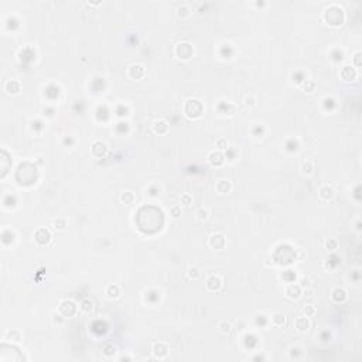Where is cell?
Here are the masks:
<instances>
[{
  "mask_svg": "<svg viewBox=\"0 0 362 362\" xmlns=\"http://www.w3.org/2000/svg\"><path fill=\"white\" fill-rule=\"evenodd\" d=\"M246 105H252V106H253V105H255V102H253V99H252V98H250V99H249V98H248V99H246Z\"/></svg>",
  "mask_w": 362,
  "mask_h": 362,
  "instance_id": "f1b7e54d",
  "label": "cell"
},
{
  "mask_svg": "<svg viewBox=\"0 0 362 362\" xmlns=\"http://www.w3.org/2000/svg\"><path fill=\"white\" fill-rule=\"evenodd\" d=\"M320 195H321L324 200H331L334 197V190L331 187H328V185H325V187H322L321 190H320Z\"/></svg>",
  "mask_w": 362,
  "mask_h": 362,
  "instance_id": "52a82bcc",
  "label": "cell"
},
{
  "mask_svg": "<svg viewBox=\"0 0 362 362\" xmlns=\"http://www.w3.org/2000/svg\"><path fill=\"white\" fill-rule=\"evenodd\" d=\"M217 145H218V147H219V149H225V146H226V140H224V139H219V140H218V143H217Z\"/></svg>",
  "mask_w": 362,
  "mask_h": 362,
  "instance_id": "484cf974",
  "label": "cell"
},
{
  "mask_svg": "<svg viewBox=\"0 0 362 362\" xmlns=\"http://www.w3.org/2000/svg\"><path fill=\"white\" fill-rule=\"evenodd\" d=\"M178 16H181V17L188 16V7H185V6H183V7H178Z\"/></svg>",
  "mask_w": 362,
  "mask_h": 362,
  "instance_id": "ffe728a7",
  "label": "cell"
},
{
  "mask_svg": "<svg viewBox=\"0 0 362 362\" xmlns=\"http://www.w3.org/2000/svg\"><path fill=\"white\" fill-rule=\"evenodd\" d=\"M91 308H92V303H89V301H84V303H82V310L89 311Z\"/></svg>",
  "mask_w": 362,
  "mask_h": 362,
  "instance_id": "cb8c5ba5",
  "label": "cell"
},
{
  "mask_svg": "<svg viewBox=\"0 0 362 362\" xmlns=\"http://www.w3.org/2000/svg\"><path fill=\"white\" fill-rule=\"evenodd\" d=\"M209 245L214 248V249H222L224 245H225V239L222 235H214L209 241Z\"/></svg>",
  "mask_w": 362,
  "mask_h": 362,
  "instance_id": "3957f363",
  "label": "cell"
},
{
  "mask_svg": "<svg viewBox=\"0 0 362 362\" xmlns=\"http://www.w3.org/2000/svg\"><path fill=\"white\" fill-rule=\"evenodd\" d=\"M286 294H287L290 298H298V297H300V287H298V286H294V284H291V286H289V287H287V290H286Z\"/></svg>",
  "mask_w": 362,
  "mask_h": 362,
  "instance_id": "5b68a950",
  "label": "cell"
},
{
  "mask_svg": "<svg viewBox=\"0 0 362 362\" xmlns=\"http://www.w3.org/2000/svg\"><path fill=\"white\" fill-rule=\"evenodd\" d=\"M166 351H167V348L164 345H160V348H159V345H154V354L157 355V356L166 355Z\"/></svg>",
  "mask_w": 362,
  "mask_h": 362,
  "instance_id": "5bb4252c",
  "label": "cell"
},
{
  "mask_svg": "<svg viewBox=\"0 0 362 362\" xmlns=\"http://www.w3.org/2000/svg\"><path fill=\"white\" fill-rule=\"evenodd\" d=\"M314 86H315V84H314L313 81H307L306 84L303 85V88H304V91H306V92H313Z\"/></svg>",
  "mask_w": 362,
  "mask_h": 362,
  "instance_id": "9a60e30c",
  "label": "cell"
},
{
  "mask_svg": "<svg viewBox=\"0 0 362 362\" xmlns=\"http://www.w3.org/2000/svg\"><path fill=\"white\" fill-rule=\"evenodd\" d=\"M6 89H7V92H13V94H17L18 91H20V85H18V82L17 81H10V82H7V85H6Z\"/></svg>",
  "mask_w": 362,
  "mask_h": 362,
  "instance_id": "8fae6325",
  "label": "cell"
},
{
  "mask_svg": "<svg viewBox=\"0 0 362 362\" xmlns=\"http://www.w3.org/2000/svg\"><path fill=\"white\" fill-rule=\"evenodd\" d=\"M143 68L140 67V65H132L130 67V71H129V74H130V77L132 78H135V79H139L142 75H143Z\"/></svg>",
  "mask_w": 362,
  "mask_h": 362,
  "instance_id": "277c9868",
  "label": "cell"
},
{
  "mask_svg": "<svg viewBox=\"0 0 362 362\" xmlns=\"http://www.w3.org/2000/svg\"><path fill=\"white\" fill-rule=\"evenodd\" d=\"M209 161L212 164H221L222 163V154L221 153H211L209 154Z\"/></svg>",
  "mask_w": 362,
  "mask_h": 362,
  "instance_id": "4fadbf2b",
  "label": "cell"
},
{
  "mask_svg": "<svg viewBox=\"0 0 362 362\" xmlns=\"http://www.w3.org/2000/svg\"><path fill=\"white\" fill-rule=\"evenodd\" d=\"M301 284H303V286H310V282H308V279H301Z\"/></svg>",
  "mask_w": 362,
  "mask_h": 362,
  "instance_id": "83f0119b",
  "label": "cell"
},
{
  "mask_svg": "<svg viewBox=\"0 0 362 362\" xmlns=\"http://www.w3.org/2000/svg\"><path fill=\"white\" fill-rule=\"evenodd\" d=\"M106 293H108L109 297H118V296L120 294V290H119L118 286H109L108 290H106Z\"/></svg>",
  "mask_w": 362,
  "mask_h": 362,
  "instance_id": "7c38bea8",
  "label": "cell"
},
{
  "mask_svg": "<svg viewBox=\"0 0 362 362\" xmlns=\"http://www.w3.org/2000/svg\"><path fill=\"white\" fill-rule=\"evenodd\" d=\"M171 215H173L174 218L180 217V208H178V207H173V208H171Z\"/></svg>",
  "mask_w": 362,
  "mask_h": 362,
  "instance_id": "603a6c76",
  "label": "cell"
},
{
  "mask_svg": "<svg viewBox=\"0 0 362 362\" xmlns=\"http://www.w3.org/2000/svg\"><path fill=\"white\" fill-rule=\"evenodd\" d=\"M273 321H274V324H277V325H280V324H283L284 322V317H283L282 314H274V317H273Z\"/></svg>",
  "mask_w": 362,
  "mask_h": 362,
  "instance_id": "e0dca14e",
  "label": "cell"
},
{
  "mask_svg": "<svg viewBox=\"0 0 362 362\" xmlns=\"http://www.w3.org/2000/svg\"><path fill=\"white\" fill-rule=\"evenodd\" d=\"M191 52H193V48L190 44L187 43H183V44H178V47L176 48V54L178 55V58H183V60H187L191 57Z\"/></svg>",
  "mask_w": 362,
  "mask_h": 362,
  "instance_id": "6da1fadb",
  "label": "cell"
},
{
  "mask_svg": "<svg viewBox=\"0 0 362 362\" xmlns=\"http://www.w3.org/2000/svg\"><path fill=\"white\" fill-rule=\"evenodd\" d=\"M181 201H183V204H184V205H191L193 198H191L190 195H187V194H185V195H183V197H181Z\"/></svg>",
  "mask_w": 362,
  "mask_h": 362,
  "instance_id": "d6986e66",
  "label": "cell"
},
{
  "mask_svg": "<svg viewBox=\"0 0 362 362\" xmlns=\"http://www.w3.org/2000/svg\"><path fill=\"white\" fill-rule=\"evenodd\" d=\"M219 327H221V331H222V332H228V331H229V324H225V322H222V324H221Z\"/></svg>",
  "mask_w": 362,
  "mask_h": 362,
  "instance_id": "4316f807",
  "label": "cell"
},
{
  "mask_svg": "<svg viewBox=\"0 0 362 362\" xmlns=\"http://www.w3.org/2000/svg\"><path fill=\"white\" fill-rule=\"evenodd\" d=\"M308 327H310L308 320H306V318H297V320H296V328H297L298 331H307L308 330Z\"/></svg>",
  "mask_w": 362,
  "mask_h": 362,
  "instance_id": "9c48e42d",
  "label": "cell"
},
{
  "mask_svg": "<svg viewBox=\"0 0 362 362\" xmlns=\"http://www.w3.org/2000/svg\"><path fill=\"white\" fill-rule=\"evenodd\" d=\"M153 129L156 133H166L167 132V129H169V126H167V123L164 120H160V122H156L153 126Z\"/></svg>",
  "mask_w": 362,
  "mask_h": 362,
  "instance_id": "30bf717a",
  "label": "cell"
},
{
  "mask_svg": "<svg viewBox=\"0 0 362 362\" xmlns=\"http://www.w3.org/2000/svg\"><path fill=\"white\" fill-rule=\"evenodd\" d=\"M208 218V211L207 209H200L198 211V219L200 221H205Z\"/></svg>",
  "mask_w": 362,
  "mask_h": 362,
  "instance_id": "ac0fdd59",
  "label": "cell"
},
{
  "mask_svg": "<svg viewBox=\"0 0 362 362\" xmlns=\"http://www.w3.org/2000/svg\"><path fill=\"white\" fill-rule=\"evenodd\" d=\"M217 190H218V193H221V194L229 193V191H231V184H229V181H225V180L219 181V183L217 184Z\"/></svg>",
  "mask_w": 362,
  "mask_h": 362,
  "instance_id": "8992f818",
  "label": "cell"
},
{
  "mask_svg": "<svg viewBox=\"0 0 362 362\" xmlns=\"http://www.w3.org/2000/svg\"><path fill=\"white\" fill-rule=\"evenodd\" d=\"M35 241L38 242L40 245H45V243L50 241L48 231H47V229H44V228L38 229V231H37V233H35Z\"/></svg>",
  "mask_w": 362,
  "mask_h": 362,
  "instance_id": "7a4b0ae2",
  "label": "cell"
},
{
  "mask_svg": "<svg viewBox=\"0 0 362 362\" xmlns=\"http://www.w3.org/2000/svg\"><path fill=\"white\" fill-rule=\"evenodd\" d=\"M188 276H190V277H197V276H198V270H197V269H190V270H188Z\"/></svg>",
  "mask_w": 362,
  "mask_h": 362,
  "instance_id": "d4e9b609",
  "label": "cell"
},
{
  "mask_svg": "<svg viewBox=\"0 0 362 362\" xmlns=\"http://www.w3.org/2000/svg\"><path fill=\"white\" fill-rule=\"evenodd\" d=\"M221 279L219 277H217V276H212V277H209L208 279V287L211 290H218L219 287H221Z\"/></svg>",
  "mask_w": 362,
  "mask_h": 362,
  "instance_id": "ba28073f",
  "label": "cell"
},
{
  "mask_svg": "<svg viewBox=\"0 0 362 362\" xmlns=\"http://www.w3.org/2000/svg\"><path fill=\"white\" fill-rule=\"evenodd\" d=\"M122 201H125V204H132L133 201V195L130 193H125L122 195Z\"/></svg>",
  "mask_w": 362,
  "mask_h": 362,
  "instance_id": "2e32d148",
  "label": "cell"
},
{
  "mask_svg": "<svg viewBox=\"0 0 362 362\" xmlns=\"http://www.w3.org/2000/svg\"><path fill=\"white\" fill-rule=\"evenodd\" d=\"M303 311H304L307 315H311V314H314V311H315V310H314V307H313V306H306Z\"/></svg>",
  "mask_w": 362,
  "mask_h": 362,
  "instance_id": "7402d4cb",
  "label": "cell"
},
{
  "mask_svg": "<svg viewBox=\"0 0 362 362\" xmlns=\"http://www.w3.org/2000/svg\"><path fill=\"white\" fill-rule=\"evenodd\" d=\"M65 224H67V221H65V219H58V221H55V222H54L55 228H58V229H62V228L65 226Z\"/></svg>",
  "mask_w": 362,
  "mask_h": 362,
  "instance_id": "44dd1931",
  "label": "cell"
}]
</instances>
